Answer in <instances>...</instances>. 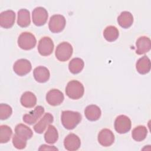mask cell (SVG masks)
I'll return each mask as SVG.
<instances>
[{"label": "cell", "mask_w": 151, "mask_h": 151, "mask_svg": "<svg viewBox=\"0 0 151 151\" xmlns=\"http://www.w3.org/2000/svg\"><path fill=\"white\" fill-rule=\"evenodd\" d=\"M61 120L62 124L65 129L72 130L81 122V115L78 111L65 110L62 111Z\"/></svg>", "instance_id": "6da1fadb"}, {"label": "cell", "mask_w": 151, "mask_h": 151, "mask_svg": "<svg viewBox=\"0 0 151 151\" xmlns=\"http://www.w3.org/2000/svg\"><path fill=\"white\" fill-rule=\"evenodd\" d=\"M84 88L81 83L77 80H71L65 87L67 96L73 100H77L82 97L84 94Z\"/></svg>", "instance_id": "7a4b0ae2"}, {"label": "cell", "mask_w": 151, "mask_h": 151, "mask_svg": "<svg viewBox=\"0 0 151 151\" xmlns=\"http://www.w3.org/2000/svg\"><path fill=\"white\" fill-rule=\"evenodd\" d=\"M73 52V49L72 45L70 43L67 42H62L56 47L55 55L59 61H66L70 58Z\"/></svg>", "instance_id": "3957f363"}, {"label": "cell", "mask_w": 151, "mask_h": 151, "mask_svg": "<svg viewBox=\"0 0 151 151\" xmlns=\"http://www.w3.org/2000/svg\"><path fill=\"white\" fill-rule=\"evenodd\" d=\"M37 40L35 36L29 32H22L18 38V45L22 50H29L36 45Z\"/></svg>", "instance_id": "277c9868"}, {"label": "cell", "mask_w": 151, "mask_h": 151, "mask_svg": "<svg viewBox=\"0 0 151 151\" xmlns=\"http://www.w3.org/2000/svg\"><path fill=\"white\" fill-rule=\"evenodd\" d=\"M65 24V18L63 15L55 14L51 17L48 23V27L51 32L58 33L64 29Z\"/></svg>", "instance_id": "5b68a950"}, {"label": "cell", "mask_w": 151, "mask_h": 151, "mask_svg": "<svg viewBox=\"0 0 151 151\" xmlns=\"http://www.w3.org/2000/svg\"><path fill=\"white\" fill-rule=\"evenodd\" d=\"M131 126L130 119L125 115L117 116L114 121V129L117 133L120 134L128 132L131 129Z\"/></svg>", "instance_id": "8992f818"}, {"label": "cell", "mask_w": 151, "mask_h": 151, "mask_svg": "<svg viewBox=\"0 0 151 151\" xmlns=\"http://www.w3.org/2000/svg\"><path fill=\"white\" fill-rule=\"evenodd\" d=\"M48 16V12L45 8L42 6L36 7L32 12V22L37 26L43 25L46 23Z\"/></svg>", "instance_id": "52a82bcc"}, {"label": "cell", "mask_w": 151, "mask_h": 151, "mask_svg": "<svg viewBox=\"0 0 151 151\" xmlns=\"http://www.w3.org/2000/svg\"><path fill=\"white\" fill-rule=\"evenodd\" d=\"M54 47L52 40L48 37H44L39 41L38 51L41 55L48 56L52 52Z\"/></svg>", "instance_id": "ba28073f"}, {"label": "cell", "mask_w": 151, "mask_h": 151, "mask_svg": "<svg viewBox=\"0 0 151 151\" xmlns=\"http://www.w3.org/2000/svg\"><path fill=\"white\" fill-rule=\"evenodd\" d=\"M32 68L31 64L27 59L21 58L18 60L14 64L13 70L14 72L19 76L27 74Z\"/></svg>", "instance_id": "9c48e42d"}, {"label": "cell", "mask_w": 151, "mask_h": 151, "mask_svg": "<svg viewBox=\"0 0 151 151\" xmlns=\"http://www.w3.org/2000/svg\"><path fill=\"white\" fill-rule=\"evenodd\" d=\"M15 13L11 9L2 12L0 14V25L4 28H10L14 24Z\"/></svg>", "instance_id": "30bf717a"}, {"label": "cell", "mask_w": 151, "mask_h": 151, "mask_svg": "<svg viewBox=\"0 0 151 151\" xmlns=\"http://www.w3.org/2000/svg\"><path fill=\"white\" fill-rule=\"evenodd\" d=\"M64 99L63 93L58 89L50 90L46 94V100L51 106H58L62 103Z\"/></svg>", "instance_id": "8fae6325"}, {"label": "cell", "mask_w": 151, "mask_h": 151, "mask_svg": "<svg viewBox=\"0 0 151 151\" xmlns=\"http://www.w3.org/2000/svg\"><path fill=\"white\" fill-rule=\"evenodd\" d=\"M114 141V135L111 130L108 129H102L98 134V142L103 146H111Z\"/></svg>", "instance_id": "7c38bea8"}, {"label": "cell", "mask_w": 151, "mask_h": 151, "mask_svg": "<svg viewBox=\"0 0 151 151\" xmlns=\"http://www.w3.org/2000/svg\"><path fill=\"white\" fill-rule=\"evenodd\" d=\"M44 113V109L41 106H37L34 110L23 116V121L28 124H33L42 116Z\"/></svg>", "instance_id": "4fadbf2b"}, {"label": "cell", "mask_w": 151, "mask_h": 151, "mask_svg": "<svg viewBox=\"0 0 151 151\" xmlns=\"http://www.w3.org/2000/svg\"><path fill=\"white\" fill-rule=\"evenodd\" d=\"M81 145V141L79 137L74 134H68L64 140V146L69 151H74L79 149Z\"/></svg>", "instance_id": "5bb4252c"}, {"label": "cell", "mask_w": 151, "mask_h": 151, "mask_svg": "<svg viewBox=\"0 0 151 151\" xmlns=\"http://www.w3.org/2000/svg\"><path fill=\"white\" fill-rule=\"evenodd\" d=\"M53 120L54 118L51 113H45L41 120L34 125V129L35 132L39 134L42 133L47 128V126H49L51 123H52Z\"/></svg>", "instance_id": "9a60e30c"}, {"label": "cell", "mask_w": 151, "mask_h": 151, "mask_svg": "<svg viewBox=\"0 0 151 151\" xmlns=\"http://www.w3.org/2000/svg\"><path fill=\"white\" fill-rule=\"evenodd\" d=\"M136 54L142 55L147 52L151 48V41L149 37L142 36L139 37L136 42Z\"/></svg>", "instance_id": "2e32d148"}, {"label": "cell", "mask_w": 151, "mask_h": 151, "mask_svg": "<svg viewBox=\"0 0 151 151\" xmlns=\"http://www.w3.org/2000/svg\"><path fill=\"white\" fill-rule=\"evenodd\" d=\"M33 75L35 80L39 83H45L47 81L50 76L48 69L44 66H38L33 71Z\"/></svg>", "instance_id": "e0dca14e"}, {"label": "cell", "mask_w": 151, "mask_h": 151, "mask_svg": "<svg viewBox=\"0 0 151 151\" xmlns=\"http://www.w3.org/2000/svg\"><path fill=\"white\" fill-rule=\"evenodd\" d=\"M101 114L100 109L94 104L87 106L84 110L85 116L90 121L97 120L100 117Z\"/></svg>", "instance_id": "ac0fdd59"}, {"label": "cell", "mask_w": 151, "mask_h": 151, "mask_svg": "<svg viewBox=\"0 0 151 151\" xmlns=\"http://www.w3.org/2000/svg\"><path fill=\"white\" fill-rule=\"evenodd\" d=\"M136 68L137 72L141 74L148 73L150 70V61L146 56L144 55L140 58L136 64Z\"/></svg>", "instance_id": "d6986e66"}, {"label": "cell", "mask_w": 151, "mask_h": 151, "mask_svg": "<svg viewBox=\"0 0 151 151\" xmlns=\"http://www.w3.org/2000/svg\"><path fill=\"white\" fill-rule=\"evenodd\" d=\"M15 132L17 136L25 140L31 139L33 135L32 130L25 124L22 123L18 124L15 126Z\"/></svg>", "instance_id": "ffe728a7"}, {"label": "cell", "mask_w": 151, "mask_h": 151, "mask_svg": "<svg viewBox=\"0 0 151 151\" xmlns=\"http://www.w3.org/2000/svg\"><path fill=\"white\" fill-rule=\"evenodd\" d=\"M20 102L22 106L27 108H31L35 106L37 103V97L33 93L25 91L21 96Z\"/></svg>", "instance_id": "44dd1931"}, {"label": "cell", "mask_w": 151, "mask_h": 151, "mask_svg": "<svg viewBox=\"0 0 151 151\" xmlns=\"http://www.w3.org/2000/svg\"><path fill=\"white\" fill-rule=\"evenodd\" d=\"M118 24L123 28H128L133 22V17L129 11H123L117 18Z\"/></svg>", "instance_id": "7402d4cb"}, {"label": "cell", "mask_w": 151, "mask_h": 151, "mask_svg": "<svg viewBox=\"0 0 151 151\" xmlns=\"http://www.w3.org/2000/svg\"><path fill=\"white\" fill-rule=\"evenodd\" d=\"M31 22L30 13L27 9H21L18 12L17 24L21 27H27Z\"/></svg>", "instance_id": "603a6c76"}, {"label": "cell", "mask_w": 151, "mask_h": 151, "mask_svg": "<svg viewBox=\"0 0 151 151\" xmlns=\"http://www.w3.org/2000/svg\"><path fill=\"white\" fill-rule=\"evenodd\" d=\"M58 139V133L56 128L52 125H49L44 134V139L49 144L55 143Z\"/></svg>", "instance_id": "cb8c5ba5"}, {"label": "cell", "mask_w": 151, "mask_h": 151, "mask_svg": "<svg viewBox=\"0 0 151 151\" xmlns=\"http://www.w3.org/2000/svg\"><path fill=\"white\" fill-rule=\"evenodd\" d=\"M119 35L118 29L113 25L107 27L103 31L104 38L109 42H113L116 40Z\"/></svg>", "instance_id": "d4e9b609"}, {"label": "cell", "mask_w": 151, "mask_h": 151, "mask_svg": "<svg viewBox=\"0 0 151 151\" xmlns=\"http://www.w3.org/2000/svg\"><path fill=\"white\" fill-rule=\"evenodd\" d=\"M84 61L81 58H74L68 64V68L73 74H78L84 68Z\"/></svg>", "instance_id": "484cf974"}, {"label": "cell", "mask_w": 151, "mask_h": 151, "mask_svg": "<svg viewBox=\"0 0 151 151\" xmlns=\"http://www.w3.org/2000/svg\"><path fill=\"white\" fill-rule=\"evenodd\" d=\"M147 130L144 126H138L133 129L132 133L133 139L137 142L143 140L147 136Z\"/></svg>", "instance_id": "4316f807"}, {"label": "cell", "mask_w": 151, "mask_h": 151, "mask_svg": "<svg viewBox=\"0 0 151 151\" xmlns=\"http://www.w3.org/2000/svg\"><path fill=\"white\" fill-rule=\"evenodd\" d=\"M12 134L11 128L7 125H1L0 126V143H7L11 139Z\"/></svg>", "instance_id": "83f0119b"}, {"label": "cell", "mask_w": 151, "mask_h": 151, "mask_svg": "<svg viewBox=\"0 0 151 151\" xmlns=\"http://www.w3.org/2000/svg\"><path fill=\"white\" fill-rule=\"evenodd\" d=\"M12 113V107L4 103H1L0 104V119L1 120H5L9 118Z\"/></svg>", "instance_id": "f1b7e54d"}, {"label": "cell", "mask_w": 151, "mask_h": 151, "mask_svg": "<svg viewBox=\"0 0 151 151\" xmlns=\"http://www.w3.org/2000/svg\"><path fill=\"white\" fill-rule=\"evenodd\" d=\"M12 143L15 148L18 149H23L27 145V140L14 134L12 137Z\"/></svg>", "instance_id": "f546056e"}, {"label": "cell", "mask_w": 151, "mask_h": 151, "mask_svg": "<svg viewBox=\"0 0 151 151\" xmlns=\"http://www.w3.org/2000/svg\"><path fill=\"white\" fill-rule=\"evenodd\" d=\"M39 150H58V149L55 147L54 146H48L46 145H42L40 146V147L38 149Z\"/></svg>", "instance_id": "4dcf8cb0"}]
</instances>
